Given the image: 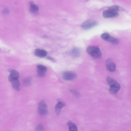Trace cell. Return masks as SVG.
Here are the masks:
<instances>
[{"mask_svg": "<svg viewBox=\"0 0 131 131\" xmlns=\"http://www.w3.org/2000/svg\"><path fill=\"white\" fill-rule=\"evenodd\" d=\"M87 51L91 56L95 59L100 58L102 56L101 51L97 46H90L87 47Z\"/></svg>", "mask_w": 131, "mask_h": 131, "instance_id": "6da1fadb", "label": "cell"}, {"mask_svg": "<svg viewBox=\"0 0 131 131\" xmlns=\"http://www.w3.org/2000/svg\"><path fill=\"white\" fill-rule=\"evenodd\" d=\"M38 112L40 115L44 116L48 112L47 106L45 101H42L39 103L38 108Z\"/></svg>", "mask_w": 131, "mask_h": 131, "instance_id": "7a4b0ae2", "label": "cell"}, {"mask_svg": "<svg viewBox=\"0 0 131 131\" xmlns=\"http://www.w3.org/2000/svg\"><path fill=\"white\" fill-rule=\"evenodd\" d=\"M101 37L104 40L114 44H117L119 43L118 40L111 36L109 34L106 33L102 34Z\"/></svg>", "mask_w": 131, "mask_h": 131, "instance_id": "3957f363", "label": "cell"}, {"mask_svg": "<svg viewBox=\"0 0 131 131\" xmlns=\"http://www.w3.org/2000/svg\"><path fill=\"white\" fill-rule=\"evenodd\" d=\"M103 16L105 18L116 17L119 15L118 12L112 10L108 9L103 12Z\"/></svg>", "mask_w": 131, "mask_h": 131, "instance_id": "277c9868", "label": "cell"}, {"mask_svg": "<svg viewBox=\"0 0 131 131\" xmlns=\"http://www.w3.org/2000/svg\"><path fill=\"white\" fill-rule=\"evenodd\" d=\"M106 69L110 72H114L116 70V65L111 59H108L106 61Z\"/></svg>", "mask_w": 131, "mask_h": 131, "instance_id": "5b68a950", "label": "cell"}, {"mask_svg": "<svg viewBox=\"0 0 131 131\" xmlns=\"http://www.w3.org/2000/svg\"><path fill=\"white\" fill-rule=\"evenodd\" d=\"M77 77V75L74 73L70 71H66L63 74V78L66 81L73 80Z\"/></svg>", "mask_w": 131, "mask_h": 131, "instance_id": "8992f818", "label": "cell"}, {"mask_svg": "<svg viewBox=\"0 0 131 131\" xmlns=\"http://www.w3.org/2000/svg\"><path fill=\"white\" fill-rule=\"evenodd\" d=\"M97 25V23L96 21H88L83 23L81 26L83 29L88 30L96 26Z\"/></svg>", "mask_w": 131, "mask_h": 131, "instance_id": "52a82bcc", "label": "cell"}, {"mask_svg": "<svg viewBox=\"0 0 131 131\" xmlns=\"http://www.w3.org/2000/svg\"><path fill=\"white\" fill-rule=\"evenodd\" d=\"M9 81L11 82L12 86L16 90L19 91L20 89V83L18 78H9Z\"/></svg>", "mask_w": 131, "mask_h": 131, "instance_id": "ba28073f", "label": "cell"}, {"mask_svg": "<svg viewBox=\"0 0 131 131\" xmlns=\"http://www.w3.org/2000/svg\"><path fill=\"white\" fill-rule=\"evenodd\" d=\"M106 81L110 87H116L121 89V86L120 84L114 79L108 77L106 78Z\"/></svg>", "mask_w": 131, "mask_h": 131, "instance_id": "9c48e42d", "label": "cell"}, {"mask_svg": "<svg viewBox=\"0 0 131 131\" xmlns=\"http://www.w3.org/2000/svg\"><path fill=\"white\" fill-rule=\"evenodd\" d=\"M66 105L65 103L61 101L58 102L55 107L56 113L57 115L60 114L62 109Z\"/></svg>", "mask_w": 131, "mask_h": 131, "instance_id": "30bf717a", "label": "cell"}, {"mask_svg": "<svg viewBox=\"0 0 131 131\" xmlns=\"http://www.w3.org/2000/svg\"><path fill=\"white\" fill-rule=\"evenodd\" d=\"M35 54L37 56L43 57L46 56L47 52L44 50L37 49L35 50Z\"/></svg>", "mask_w": 131, "mask_h": 131, "instance_id": "8fae6325", "label": "cell"}, {"mask_svg": "<svg viewBox=\"0 0 131 131\" xmlns=\"http://www.w3.org/2000/svg\"><path fill=\"white\" fill-rule=\"evenodd\" d=\"M8 71L10 74L9 77L19 78V74L18 71L16 70L13 69H9L8 70Z\"/></svg>", "mask_w": 131, "mask_h": 131, "instance_id": "7c38bea8", "label": "cell"}, {"mask_svg": "<svg viewBox=\"0 0 131 131\" xmlns=\"http://www.w3.org/2000/svg\"><path fill=\"white\" fill-rule=\"evenodd\" d=\"M30 11L31 12L35 13L37 12L39 8L33 2H31L30 3Z\"/></svg>", "mask_w": 131, "mask_h": 131, "instance_id": "4fadbf2b", "label": "cell"}, {"mask_svg": "<svg viewBox=\"0 0 131 131\" xmlns=\"http://www.w3.org/2000/svg\"><path fill=\"white\" fill-rule=\"evenodd\" d=\"M67 125L69 127V131H77V125L72 122L69 121L67 123Z\"/></svg>", "mask_w": 131, "mask_h": 131, "instance_id": "5bb4252c", "label": "cell"}, {"mask_svg": "<svg viewBox=\"0 0 131 131\" xmlns=\"http://www.w3.org/2000/svg\"><path fill=\"white\" fill-rule=\"evenodd\" d=\"M81 53L80 50L77 48H74L71 51V54L73 56L75 57H77L80 56Z\"/></svg>", "mask_w": 131, "mask_h": 131, "instance_id": "9a60e30c", "label": "cell"}, {"mask_svg": "<svg viewBox=\"0 0 131 131\" xmlns=\"http://www.w3.org/2000/svg\"><path fill=\"white\" fill-rule=\"evenodd\" d=\"M120 89L117 88V87H110L109 90L110 93L112 94H117L118 91L120 90Z\"/></svg>", "mask_w": 131, "mask_h": 131, "instance_id": "2e32d148", "label": "cell"}, {"mask_svg": "<svg viewBox=\"0 0 131 131\" xmlns=\"http://www.w3.org/2000/svg\"><path fill=\"white\" fill-rule=\"evenodd\" d=\"M108 9L112 10L117 12L123 10V9L121 7L116 5L110 6L109 8Z\"/></svg>", "mask_w": 131, "mask_h": 131, "instance_id": "e0dca14e", "label": "cell"}, {"mask_svg": "<svg viewBox=\"0 0 131 131\" xmlns=\"http://www.w3.org/2000/svg\"><path fill=\"white\" fill-rule=\"evenodd\" d=\"M37 76L39 77L44 76L46 73V71L41 70L37 69Z\"/></svg>", "mask_w": 131, "mask_h": 131, "instance_id": "ac0fdd59", "label": "cell"}, {"mask_svg": "<svg viewBox=\"0 0 131 131\" xmlns=\"http://www.w3.org/2000/svg\"><path fill=\"white\" fill-rule=\"evenodd\" d=\"M23 82L24 84L26 86H30L31 84V79L30 78H26L24 80Z\"/></svg>", "mask_w": 131, "mask_h": 131, "instance_id": "d6986e66", "label": "cell"}, {"mask_svg": "<svg viewBox=\"0 0 131 131\" xmlns=\"http://www.w3.org/2000/svg\"><path fill=\"white\" fill-rule=\"evenodd\" d=\"M37 69L39 70L47 71V67L44 66L42 65H39L37 66Z\"/></svg>", "mask_w": 131, "mask_h": 131, "instance_id": "ffe728a7", "label": "cell"}, {"mask_svg": "<svg viewBox=\"0 0 131 131\" xmlns=\"http://www.w3.org/2000/svg\"><path fill=\"white\" fill-rule=\"evenodd\" d=\"M70 92L72 93L75 96L77 97H79L80 96V94L77 91L74 90H71Z\"/></svg>", "mask_w": 131, "mask_h": 131, "instance_id": "44dd1931", "label": "cell"}, {"mask_svg": "<svg viewBox=\"0 0 131 131\" xmlns=\"http://www.w3.org/2000/svg\"><path fill=\"white\" fill-rule=\"evenodd\" d=\"M44 128L43 126L41 124L38 125L36 128V130L37 131H42L43 130Z\"/></svg>", "mask_w": 131, "mask_h": 131, "instance_id": "7402d4cb", "label": "cell"}, {"mask_svg": "<svg viewBox=\"0 0 131 131\" xmlns=\"http://www.w3.org/2000/svg\"><path fill=\"white\" fill-rule=\"evenodd\" d=\"M47 58L51 61H52L54 62H55V59L52 57L49 56L47 57Z\"/></svg>", "mask_w": 131, "mask_h": 131, "instance_id": "603a6c76", "label": "cell"}, {"mask_svg": "<svg viewBox=\"0 0 131 131\" xmlns=\"http://www.w3.org/2000/svg\"><path fill=\"white\" fill-rule=\"evenodd\" d=\"M9 12V10L7 9H6L3 11V13H4L6 14L7 13H8Z\"/></svg>", "mask_w": 131, "mask_h": 131, "instance_id": "cb8c5ba5", "label": "cell"}]
</instances>
